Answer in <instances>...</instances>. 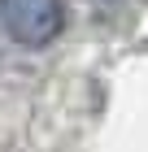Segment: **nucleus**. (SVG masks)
Segmentation results:
<instances>
[{"label": "nucleus", "instance_id": "f257e3e1", "mask_svg": "<svg viewBox=\"0 0 148 152\" xmlns=\"http://www.w3.org/2000/svg\"><path fill=\"white\" fill-rule=\"evenodd\" d=\"M0 22L22 48H44L66 31L61 0H0Z\"/></svg>", "mask_w": 148, "mask_h": 152}]
</instances>
